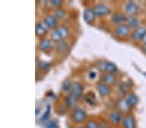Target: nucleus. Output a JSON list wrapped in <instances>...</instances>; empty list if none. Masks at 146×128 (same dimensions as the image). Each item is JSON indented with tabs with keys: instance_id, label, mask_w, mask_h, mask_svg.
Wrapping results in <instances>:
<instances>
[{
	"instance_id": "6ab92c4d",
	"label": "nucleus",
	"mask_w": 146,
	"mask_h": 128,
	"mask_svg": "<svg viewBox=\"0 0 146 128\" xmlns=\"http://www.w3.org/2000/svg\"><path fill=\"white\" fill-rule=\"evenodd\" d=\"M68 49V44L64 41H60L56 44V49L57 53H64Z\"/></svg>"
},
{
	"instance_id": "ddd939ff",
	"label": "nucleus",
	"mask_w": 146,
	"mask_h": 128,
	"mask_svg": "<svg viewBox=\"0 0 146 128\" xmlns=\"http://www.w3.org/2000/svg\"><path fill=\"white\" fill-rule=\"evenodd\" d=\"M109 118L110 121L112 123V124H117L121 122V114L117 112V111H113V112L110 113Z\"/></svg>"
},
{
	"instance_id": "4c0bfd02",
	"label": "nucleus",
	"mask_w": 146,
	"mask_h": 128,
	"mask_svg": "<svg viewBox=\"0 0 146 128\" xmlns=\"http://www.w3.org/2000/svg\"><path fill=\"white\" fill-rule=\"evenodd\" d=\"M143 51H144V52L146 53V44H145L144 45V46H143Z\"/></svg>"
},
{
	"instance_id": "1a4fd4ad",
	"label": "nucleus",
	"mask_w": 146,
	"mask_h": 128,
	"mask_svg": "<svg viewBox=\"0 0 146 128\" xmlns=\"http://www.w3.org/2000/svg\"><path fill=\"white\" fill-rule=\"evenodd\" d=\"M116 34L119 37H125L127 36L129 33V27L127 25H121L116 29Z\"/></svg>"
},
{
	"instance_id": "6e6552de",
	"label": "nucleus",
	"mask_w": 146,
	"mask_h": 128,
	"mask_svg": "<svg viewBox=\"0 0 146 128\" xmlns=\"http://www.w3.org/2000/svg\"><path fill=\"white\" fill-rule=\"evenodd\" d=\"M125 11L129 15H133L138 11V6L134 2H129L126 4Z\"/></svg>"
},
{
	"instance_id": "7ed1b4c3",
	"label": "nucleus",
	"mask_w": 146,
	"mask_h": 128,
	"mask_svg": "<svg viewBox=\"0 0 146 128\" xmlns=\"http://www.w3.org/2000/svg\"><path fill=\"white\" fill-rule=\"evenodd\" d=\"M86 118V113L81 108H76L73 113V119L76 123H81Z\"/></svg>"
},
{
	"instance_id": "aec40b11",
	"label": "nucleus",
	"mask_w": 146,
	"mask_h": 128,
	"mask_svg": "<svg viewBox=\"0 0 146 128\" xmlns=\"http://www.w3.org/2000/svg\"><path fill=\"white\" fill-rule=\"evenodd\" d=\"M102 78L107 84H113L115 82V78L112 74H105L103 76Z\"/></svg>"
},
{
	"instance_id": "bb28decb",
	"label": "nucleus",
	"mask_w": 146,
	"mask_h": 128,
	"mask_svg": "<svg viewBox=\"0 0 146 128\" xmlns=\"http://www.w3.org/2000/svg\"><path fill=\"white\" fill-rule=\"evenodd\" d=\"M51 39H52L53 41H61V39H62V38H61V37L60 36L59 33H58V31L56 29L54 30V31L51 32Z\"/></svg>"
},
{
	"instance_id": "f03ea898",
	"label": "nucleus",
	"mask_w": 146,
	"mask_h": 128,
	"mask_svg": "<svg viewBox=\"0 0 146 128\" xmlns=\"http://www.w3.org/2000/svg\"><path fill=\"white\" fill-rule=\"evenodd\" d=\"M92 9L96 16H98V17L107 15L110 12V9L104 4L97 5Z\"/></svg>"
},
{
	"instance_id": "b1692460",
	"label": "nucleus",
	"mask_w": 146,
	"mask_h": 128,
	"mask_svg": "<svg viewBox=\"0 0 146 128\" xmlns=\"http://www.w3.org/2000/svg\"><path fill=\"white\" fill-rule=\"evenodd\" d=\"M50 112H51V106H49V105H48V106H47L46 111L44 112L43 115L42 116V117L40 118L41 122H46V121L48 120V119L49 117V115H50Z\"/></svg>"
},
{
	"instance_id": "e433bc0d",
	"label": "nucleus",
	"mask_w": 146,
	"mask_h": 128,
	"mask_svg": "<svg viewBox=\"0 0 146 128\" xmlns=\"http://www.w3.org/2000/svg\"><path fill=\"white\" fill-rule=\"evenodd\" d=\"M40 112V109L39 108H36V115H38Z\"/></svg>"
},
{
	"instance_id": "4468645a",
	"label": "nucleus",
	"mask_w": 146,
	"mask_h": 128,
	"mask_svg": "<svg viewBox=\"0 0 146 128\" xmlns=\"http://www.w3.org/2000/svg\"><path fill=\"white\" fill-rule=\"evenodd\" d=\"M125 16L121 13L117 12L114 14L112 17V22L114 24H120V23L123 22L124 21L126 20Z\"/></svg>"
},
{
	"instance_id": "39448f33",
	"label": "nucleus",
	"mask_w": 146,
	"mask_h": 128,
	"mask_svg": "<svg viewBox=\"0 0 146 128\" xmlns=\"http://www.w3.org/2000/svg\"><path fill=\"white\" fill-rule=\"evenodd\" d=\"M95 17H96V15L94 12L93 9H87L84 11L83 19L85 22L88 23H90L92 22H93L94 19H95Z\"/></svg>"
},
{
	"instance_id": "2eb2a0df",
	"label": "nucleus",
	"mask_w": 146,
	"mask_h": 128,
	"mask_svg": "<svg viewBox=\"0 0 146 128\" xmlns=\"http://www.w3.org/2000/svg\"><path fill=\"white\" fill-rule=\"evenodd\" d=\"M35 31L38 36H44L47 32L46 25L42 23H38L35 27Z\"/></svg>"
},
{
	"instance_id": "cd10ccee",
	"label": "nucleus",
	"mask_w": 146,
	"mask_h": 128,
	"mask_svg": "<svg viewBox=\"0 0 146 128\" xmlns=\"http://www.w3.org/2000/svg\"><path fill=\"white\" fill-rule=\"evenodd\" d=\"M65 14V11L62 9H57L55 11V17L57 19H62Z\"/></svg>"
},
{
	"instance_id": "c756f323",
	"label": "nucleus",
	"mask_w": 146,
	"mask_h": 128,
	"mask_svg": "<svg viewBox=\"0 0 146 128\" xmlns=\"http://www.w3.org/2000/svg\"><path fill=\"white\" fill-rule=\"evenodd\" d=\"M38 67L40 70H47L50 67V64L46 62H40L38 64Z\"/></svg>"
},
{
	"instance_id": "423d86ee",
	"label": "nucleus",
	"mask_w": 146,
	"mask_h": 128,
	"mask_svg": "<svg viewBox=\"0 0 146 128\" xmlns=\"http://www.w3.org/2000/svg\"><path fill=\"white\" fill-rule=\"evenodd\" d=\"M124 128H136V122L135 118L132 115L125 116L123 122Z\"/></svg>"
},
{
	"instance_id": "4be33fe9",
	"label": "nucleus",
	"mask_w": 146,
	"mask_h": 128,
	"mask_svg": "<svg viewBox=\"0 0 146 128\" xmlns=\"http://www.w3.org/2000/svg\"><path fill=\"white\" fill-rule=\"evenodd\" d=\"M130 89H131L130 84H129V83H127V82L121 83L119 85L120 91H121L122 93H124V94H125V93H127L129 91Z\"/></svg>"
},
{
	"instance_id": "7c9ffc66",
	"label": "nucleus",
	"mask_w": 146,
	"mask_h": 128,
	"mask_svg": "<svg viewBox=\"0 0 146 128\" xmlns=\"http://www.w3.org/2000/svg\"><path fill=\"white\" fill-rule=\"evenodd\" d=\"M44 127L45 128H58V125L55 120H49L46 122Z\"/></svg>"
},
{
	"instance_id": "f3484780",
	"label": "nucleus",
	"mask_w": 146,
	"mask_h": 128,
	"mask_svg": "<svg viewBox=\"0 0 146 128\" xmlns=\"http://www.w3.org/2000/svg\"><path fill=\"white\" fill-rule=\"evenodd\" d=\"M126 100L131 108L136 106L138 102V97L136 96L135 94H133V93H131V94L129 95Z\"/></svg>"
},
{
	"instance_id": "20e7f679",
	"label": "nucleus",
	"mask_w": 146,
	"mask_h": 128,
	"mask_svg": "<svg viewBox=\"0 0 146 128\" xmlns=\"http://www.w3.org/2000/svg\"><path fill=\"white\" fill-rule=\"evenodd\" d=\"M117 108L119 111L123 113H128L130 111L131 107L125 98H119L117 102Z\"/></svg>"
},
{
	"instance_id": "473e14b6",
	"label": "nucleus",
	"mask_w": 146,
	"mask_h": 128,
	"mask_svg": "<svg viewBox=\"0 0 146 128\" xmlns=\"http://www.w3.org/2000/svg\"><path fill=\"white\" fill-rule=\"evenodd\" d=\"M62 3V1H60V0H53V1H51V3L55 7L60 6Z\"/></svg>"
},
{
	"instance_id": "c9c22d12",
	"label": "nucleus",
	"mask_w": 146,
	"mask_h": 128,
	"mask_svg": "<svg viewBox=\"0 0 146 128\" xmlns=\"http://www.w3.org/2000/svg\"><path fill=\"white\" fill-rule=\"evenodd\" d=\"M142 41H143V43H144L145 44H146V32H145V34H144V36H143V38L142 39Z\"/></svg>"
},
{
	"instance_id": "393cba45",
	"label": "nucleus",
	"mask_w": 146,
	"mask_h": 128,
	"mask_svg": "<svg viewBox=\"0 0 146 128\" xmlns=\"http://www.w3.org/2000/svg\"><path fill=\"white\" fill-rule=\"evenodd\" d=\"M85 100L89 105H91V106H94L96 104V96H94L93 94H88L86 96Z\"/></svg>"
},
{
	"instance_id": "72a5a7b5",
	"label": "nucleus",
	"mask_w": 146,
	"mask_h": 128,
	"mask_svg": "<svg viewBox=\"0 0 146 128\" xmlns=\"http://www.w3.org/2000/svg\"><path fill=\"white\" fill-rule=\"evenodd\" d=\"M88 76L89 78L91 79V80H94V79H95L96 78V76H97V73H96L95 71H90L88 74Z\"/></svg>"
},
{
	"instance_id": "9d476101",
	"label": "nucleus",
	"mask_w": 146,
	"mask_h": 128,
	"mask_svg": "<svg viewBox=\"0 0 146 128\" xmlns=\"http://www.w3.org/2000/svg\"><path fill=\"white\" fill-rule=\"evenodd\" d=\"M146 32V29L145 27H140L136 29V31L133 32L132 35V38L134 40H138V39H142L143 36Z\"/></svg>"
},
{
	"instance_id": "f257e3e1",
	"label": "nucleus",
	"mask_w": 146,
	"mask_h": 128,
	"mask_svg": "<svg viewBox=\"0 0 146 128\" xmlns=\"http://www.w3.org/2000/svg\"><path fill=\"white\" fill-rule=\"evenodd\" d=\"M70 95L72 97L76 100H78L81 96L83 92V87L79 82L72 83L71 89H70Z\"/></svg>"
},
{
	"instance_id": "f8f14e48",
	"label": "nucleus",
	"mask_w": 146,
	"mask_h": 128,
	"mask_svg": "<svg viewBox=\"0 0 146 128\" xmlns=\"http://www.w3.org/2000/svg\"><path fill=\"white\" fill-rule=\"evenodd\" d=\"M39 48L43 51H49L52 49V43L49 39L44 38L40 42Z\"/></svg>"
},
{
	"instance_id": "2f4dec72",
	"label": "nucleus",
	"mask_w": 146,
	"mask_h": 128,
	"mask_svg": "<svg viewBox=\"0 0 146 128\" xmlns=\"http://www.w3.org/2000/svg\"><path fill=\"white\" fill-rule=\"evenodd\" d=\"M85 128H98V125L95 121L90 120L86 123Z\"/></svg>"
},
{
	"instance_id": "c85d7f7f",
	"label": "nucleus",
	"mask_w": 146,
	"mask_h": 128,
	"mask_svg": "<svg viewBox=\"0 0 146 128\" xmlns=\"http://www.w3.org/2000/svg\"><path fill=\"white\" fill-rule=\"evenodd\" d=\"M107 62L104 61V60H101V61L99 62L98 64V69L101 72H104L105 71H107Z\"/></svg>"
},
{
	"instance_id": "0eeeda50",
	"label": "nucleus",
	"mask_w": 146,
	"mask_h": 128,
	"mask_svg": "<svg viewBox=\"0 0 146 128\" xmlns=\"http://www.w3.org/2000/svg\"><path fill=\"white\" fill-rule=\"evenodd\" d=\"M98 91L101 96H105L109 95L110 93V87L107 84L103 83H98L97 85Z\"/></svg>"
},
{
	"instance_id": "5701e85b",
	"label": "nucleus",
	"mask_w": 146,
	"mask_h": 128,
	"mask_svg": "<svg viewBox=\"0 0 146 128\" xmlns=\"http://www.w3.org/2000/svg\"><path fill=\"white\" fill-rule=\"evenodd\" d=\"M72 84V83H71V81L69 80H66L63 81L62 86H61V89L63 92H67L71 89Z\"/></svg>"
},
{
	"instance_id": "dca6fc26",
	"label": "nucleus",
	"mask_w": 146,
	"mask_h": 128,
	"mask_svg": "<svg viewBox=\"0 0 146 128\" xmlns=\"http://www.w3.org/2000/svg\"><path fill=\"white\" fill-rule=\"evenodd\" d=\"M126 22L127 23V26L132 29H136L138 28V20L133 16H129L126 18Z\"/></svg>"
},
{
	"instance_id": "9b49d317",
	"label": "nucleus",
	"mask_w": 146,
	"mask_h": 128,
	"mask_svg": "<svg viewBox=\"0 0 146 128\" xmlns=\"http://www.w3.org/2000/svg\"><path fill=\"white\" fill-rule=\"evenodd\" d=\"M44 25L49 29H54L56 25V20L55 16H46L44 21Z\"/></svg>"
},
{
	"instance_id": "a211bd4d",
	"label": "nucleus",
	"mask_w": 146,
	"mask_h": 128,
	"mask_svg": "<svg viewBox=\"0 0 146 128\" xmlns=\"http://www.w3.org/2000/svg\"><path fill=\"white\" fill-rule=\"evenodd\" d=\"M56 30L58 31L62 39L66 38L67 37L69 36V30H68L66 27L64 26V25H61V26L58 27L57 29H56Z\"/></svg>"
},
{
	"instance_id": "412c9836",
	"label": "nucleus",
	"mask_w": 146,
	"mask_h": 128,
	"mask_svg": "<svg viewBox=\"0 0 146 128\" xmlns=\"http://www.w3.org/2000/svg\"><path fill=\"white\" fill-rule=\"evenodd\" d=\"M65 102L68 106L73 108V107H75L76 106L77 100L74 98V97H72L71 95H69V96H67L65 98Z\"/></svg>"
},
{
	"instance_id": "a878e982",
	"label": "nucleus",
	"mask_w": 146,
	"mask_h": 128,
	"mask_svg": "<svg viewBox=\"0 0 146 128\" xmlns=\"http://www.w3.org/2000/svg\"><path fill=\"white\" fill-rule=\"evenodd\" d=\"M117 71V67L112 62H108L107 65V71L110 74L114 73Z\"/></svg>"
},
{
	"instance_id": "f704fd0d",
	"label": "nucleus",
	"mask_w": 146,
	"mask_h": 128,
	"mask_svg": "<svg viewBox=\"0 0 146 128\" xmlns=\"http://www.w3.org/2000/svg\"><path fill=\"white\" fill-rule=\"evenodd\" d=\"M98 128H110L109 125L105 122H101L100 124L98 125Z\"/></svg>"
}]
</instances>
